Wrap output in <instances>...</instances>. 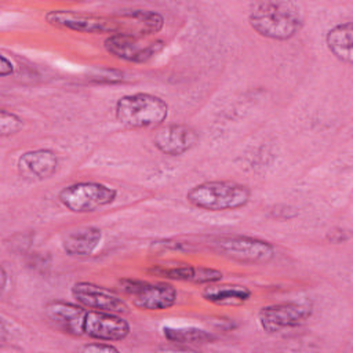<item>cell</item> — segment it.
Here are the masks:
<instances>
[{
    "mask_svg": "<svg viewBox=\"0 0 353 353\" xmlns=\"http://www.w3.org/2000/svg\"><path fill=\"white\" fill-rule=\"evenodd\" d=\"M250 26L262 37L290 40L303 28V17L291 1H258L248 14Z\"/></svg>",
    "mask_w": 353,
    "mask_h": 353,
    "instance_id": "1",
    "label": "cell"
},
{
    "mask_svg": "<svg viewBox=\"0 0 353 353\" xmlns=\"http://www.w3.org/2000/svg\"><path fill=\"white\" fill-rule=\"evenodd\" d=\"M251 190L247 185L233 181H205L192 186L186 200L205 211H233L248 204Z\"/></svg>",
    "mask_w": 353,
    "mask_h": 353,
    "instance_id": "2",
    "label": "cell"
},
{
    "mask_svg": "<svg viewBox=\"0 0 353 353\" xmlns=\"http://www.w3.org/2000/svg\"><path fill=\"white\" fill-rule=\"evenodd\" d=\"M114 114L117 121L128 128L157 127L168 117V105L149 92L127 94L117 99Z\"/></svg>",
    "mask_w": 353,
    "mask_h": 353,
    "instance_id": "3",
    "label": "cell"
},
{
    "mask_svg": "<svg viewBox=\"0 0 353 353\" xmlns=\"http://www.w3.org/2000/svg\"><path fill=\"white\" fill-rule=\"evenodd\" d=\"M130 331L128 321L120 314L84 306H81L74 325V336H88L105 342L123 341L130 335Z\"/></svg>",
    "mask_w": 353,
    "mask_h": 353,
    "instance_id": "4",
    "label": "cell"
},
{
    "mask_svg": "<svg viewBox=\"0 0 353 353\" xmlns=\"http://www.w3.org/2000/svg\"><path fill=\"white\" fill-rule=\"evenodd\" d=\"M117 197V190L99 182H76L65 186L58 193L59 203L74 214L94 212L112 204Z\"/></svg>",
    "mask_w": 353,
    "mask_h": 353,
    "instance_id": "5",
    "label": "cell"
},
{
    "mask_svg": "<svg viewBox=\"0 0 353 353\" xmlns=\"http://www.w3.org/2000/svg\"><path fill=\"white\" fill-rule=\"evenodd\" d=\"M44 18L48 25L63 30L90 34L108 33L109 36L120 33L117 14L98 15L74 10H50L46 12Z\"/></svg>",
    "mask_w": 353,
    "mask_h": 353,
    "instance_id": "6",
    "label": "cell"
},
{
    "mask_svg": "<svg viewBox=\"0 0 353 353\" xmlns=\"http://www.w3.org/2000/svg\"><path fill=\"white\" fill-rule=\"evenodd\" d=\"M120 291L131 298L132 305L141 310H167L176 302V290L168 283H150L139 279L119 280Z\"/></svg>",
    "mask_w": 353,
    "mask_h": 353,
    "instance_id": "7",
    "label": "cell"
},
{
    "mask_svg": "<svg viewBox=\"0 0 353 353\" xmlns=\"http://www.w3.org/2000/svg\"><path fill=\"white\" fill-rule=\"evenodd\" d=\"M214 250L230 261L245 265L268 263L274 258V247L269 241L240 234L216 239Z\"/></svg>",
    "mask_w": 353,
    "mask_h": 353,
    "instance_id": "8",
    "label": "cell"
},
{
    "mask_svg": "<svg viewBox=\"0 0 353 353\" xmlns=\"http://www.w3.org/2000/svg\"><path fill=\"white\" fill-rule=\"evenodd\" d=\"M312 316V307L303 302H281L263 306L258 313V321L269 334L302 325Z\"/></svg>",
    "mask_w": 353,
    "mask_h": 353,
    "instance_id": "9",
    "label": "cell"
},
{
    "mask_svg": "<svg viewBox=\"0 0 353 353\" xmlns=\"http://www.w3.org/2000/svg\"><path fill=\"white\" fill-rule=\"evenodd\" d=\"M103 46L106 51L123 61L127 62H146L157 55L165 46L160 39L145 40V37H135L130 34H110L105 39Z\"/></svg>",
    "mask_w": 353,
    "mask_h": 353,
    "instance_id": "10",
    "label": "cell"
},
{
    "mask_svg": "<svg viewBox=\"0 0 353 353\" xmlns=\"http://www.w3.org/2000/svg\"><path fill=\"white\" fill-rule=\"evenodd\" d=\"M72 296L77 303L87 309L110 312V313H128L127 302L113 292L112 290L90 283V281H77L70 290Z\"/></svg>",
    "mask_w": 353,
    "mask_h": 353,
    "instance_id": "11",
    "label": "cell"
},
{
    "mask_svg": "<svg viewBox=\"0 0 353 353\" xmlns=\"http://www.w3.org/2000/svg\"><path fill=\"white\" fill-rule=\"evenodd\" d=\"M197 142L199 134L186 124L163 125L153 135V145L167 156H181L193 149Z\"/></svg>",
    "mask_w": 353,
    "mask_h": 353,
    "instance_id": "12",
    "label": "cell"
},
{
    "mask_svg": "<svg viewBox=\"0 0 353 353\" xmlns=\"http://www.w3.org/2000/svg\"><path fill=\"white\" fill-rule=\"evenodd\" d=\"M59 167V159L51 149H34L23 152L17 161L19 175L28 181H44L51 178Z\"/></svg>",
    "mask_w": 353,
    "mask_h": 353,
    "instance_id": "13",
    "label": "cell"
},
{
    "mask_svg": "<svg viewBox=\"0 0 353 353\" xmlns=\"http://www.w3.org/2000/svg\"><path fill=\"white\" fill-rule=\"evenodd\" d=\"M120 34L148 37L160 32L164 26V17L152 10H131L117 14Z\"/></svg>",
    "mask_w": 353,
    "mask_h": 353,
    "instance_id": "14",
    "label": "cell"
},
{
    "mask_svg": "<svg viewBox=\"0 0 353 353\" xmlns=\"http://www.w3.org/2000/svg\"><path fill=\"white\" fill-rule=\"evenodd\" d=\"M150 273L178 281H189L194 284H211L222 280L223 273L214 268L179 265V266H153Z\"/></svg>",
    "mask_w": 353,
    "mask_h": 353,
    "instance_id": "15",
    "label": "cell"
},
{
    "mask_svg": "<svg viewBox=\"0 0 353 353\" xmlns=\"http://www.w3.org/2000/svg\"><path fill=\"white\" fill-rule=\"evenodd\" d=\"M102 240L101 229L95 226H83L69 232L62 240V250L69 256H90Z\"/></svg>",
    "mask_w": 353,
    "mask_h": 353,
    "instance_id": "16",
    "label": "cell"
},
{
    "mask_svg": "<svg viewBox=\"0 0 353 353\" xmlns=\"http://www.w3.org/2000/svg\"><path fill=\"white\" fill-rule=\"evenodd\" d=\"M201 296L204 301L214 305L239 306L251 298V290L241 284H219V281H216L205 284Z\"/></svg>",
    "mask_w": 353,
    "mask_h": 353,
    "instance_id": "17",
    "label": "cell"
},
{
    "mask_svg": "<svg viewBox=\"0 0 353 353\" xmlns=\"http://www.w3.org/2000/svg\"><path fill=\"white\" fill-rule=\"evenodd\" d=\"M325 43L330 52L341 62L350 65L353 61V25L342 22L332 26L325 34Z\"/></svg>",
    "mask_w": 353,
    "mask_h": 353,
    "instance_id": "18",
    "label": "cell"
},
{
    "mask_svg": "<svg viewBox=\"0 0 353 353\" xmlns=\"http://www.w3.org/2000/svg\"><path fill=\"white\" fill-rule=\"evenodd\" d=\"M163 336L175 345H204L215 341V335L197 327H164Z\"/></svg>",
    "mask_w": 353,
    "mask_h": 353,
    "instance_id": "19",
    "label": "cell"
},
{
    "mask_svg": "<svg viewBox=\"0 0 353 353\" xmlns=\"http://www.w3.org/2000/svg\"><path fill=\"white\" fill-rule=\"evenodd\" d=\"M23 127V120L14 112L6 109L0 110V134L1 137H10L19 132Z\"/></svg>",
    "mask_w": 353,
    "mask_h": 353,
    "instance_id": "20",
    "label": "cell"
},
{
    "mask_svg": "<svg viewBox=\"0 0 353 353\" xmlns=\"http://www.w3.org/2000/svg\"><path fill=\"white\" fill-rule=\"evenodd\" d=\"M124 79V73L116 69H102L99 70V74L95 76L97 81H105V83H119Z\"/></svg>",
    "mask_w": 353,
    "mask_h": 353,
    "instance_id": "21",
    "label": "cell"
},
{
    "mask_svg": "<svg viewBox=\"0 0 353 353\" xmlns=\"http://www.w3.org/2000/svg\"><path fill=\"white\" fill-rule=\"evenodd\" d=\"M81 352H90V353H101V352H114L117 353L119 349L110 343H105V341H101V342H91V343H85L80 347Z\"/></svg>",
    "mask_w": 353,
    "mask_h": 353,
    "instance_id": "22",
    "label": "cell"
},
{
    "mask_svg": "<svg viewBox=\"0 0 353 353\" xmlns=\"http://www.w3.org/2000/svg\"><path fill=\"white\" fill-rule=\"evenodd\" d=\"M14 73V65L6 55H0V76L6 77Z\"/></svg>",
    "mask_w": 353,
    "mask_h": 353,
    "instance_id": "23",
    "label": "cell"
},
{
    "mask_svg": "<svg viewBox=\"0 0 353 353\" xmlns=\"http://www.w3.org/2000/svg\"><path fill=\"white\" fill-rule=\"evenodd\" d=\"M347 239H349V234H347V232L343 230V229H335V230H332V232L328 234V240L332 241V243H335V244L343 243V241H346Z\"/></svg>",
    "mask_w": 353,
    "mask_h": 353,
    "instance_id": "24",
    "label": "cell"
},
{
    "mask_svg": "<svg viewBox=\"0 0 353 353\" xmlns=\"http://www.w3.org/2000/svg\"><path fill=\"white\" fill-rule=\"evenodd\" d=\"M6 288H7V272L4 266H1V291L4 292Z\"/></svg>",
    "mask_w": 353,
    "mask_h": 353,
    "instance_id": "25",
    "label": "cell"
}]
</instances>
